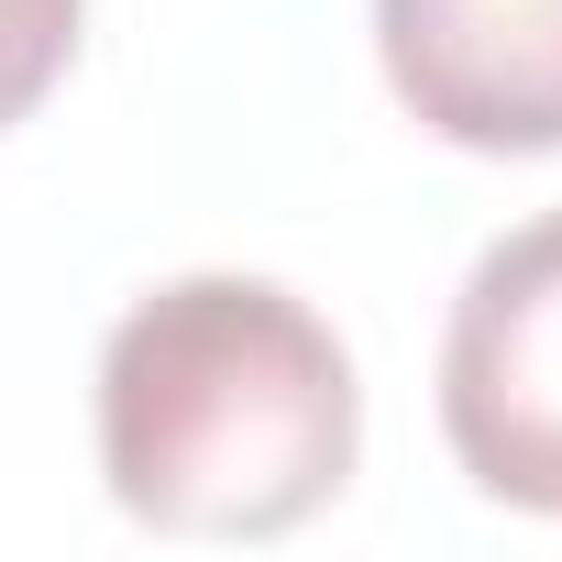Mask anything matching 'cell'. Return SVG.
<instances>
[{
    "label": "cell",
    "instance_id": "cell-3",
    "mask_svg": "<svg viewBox=\"0 0 562 562\" xmlns=\"http://www.w3.org/2000/svg\"><path fill=\"white\" fill-rule=\"evenodd\" d=\"M386 89L463 155H562V0H375Z\"/></svg>",
    "mask_w": 562,
    "mask_h": 562
},
{
    "label": "cell",
    "instance_id": "cell-4",
    "mask_svg": "<svg viewBox=\"0 0 562 562\" xmlns=\"http://www.w3.org/2000/svg\"><path fill=\"white\" fill-rule=\"evenodd\" d=\"M78 23L89 0H0V133L45 111V89L78 67Z\"/></svg>",
    "mask_w": 562,
    "mask_h": 562
},
{
    "label": "cell",
    "instance_id": "cell-2",
    "mask_svg": "<svg viewBox=\"0 0 562 562\" xmlns=\"http://www.w3.org/2000/svg\"><path fill=\"white\" fill-rule=\"evenodd\" d=\"M441 441L474 496L562 518V210L474 254L441 331Z\"/></svg>",
    "mask_w": 562,
    "mask_h": 562
},
{
    "label": "cell",
    "instance_id": "cell-1",
    "mask_svg": "<svg viewBox=\"0 0 562 562\" xmlns=\"http://www.w3.org/2000/svg\"><path fill=\"white\" fill-rule=\"evenodd\" d=\"M364 386L276 276H177L100 342V474L166 540H276L342 496Z\"/></svg>",
    "mask_w": 562,
    "mask_h": 562
}]
</instances>
